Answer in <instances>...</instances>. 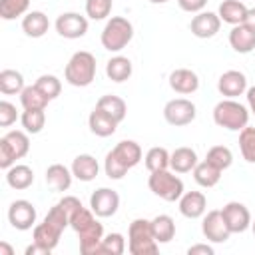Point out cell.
<instances>
[{
  "label": "cell",
  "mask_w": 255,
  "mask_h": 255,
  "mask_svg": "<svg viewBox=\"0 0 255 255\" xmlns=\"http://www.w3.org/2000/svg\"><path fill=\"white\" fill-rule=\"evenodd\" d=\"M88 126H90V131L96 133L98 137H108L116 131L118 122L112 116H108L106 112H102L100 108H94V112L88 118Z\"/></svg>",
  "instance_id": "cb8c5ba5"
},
{
  "label": "cell",
  "mask_w": 255,
  "mask_h": 255,
  "mask_svg": "<svg viewBox=\"0 0 255 255\" xmlns=\"http://www.w3.org/2000/svg\"><path fill=\"white\" fill-rule=\"evenodd\" d=\"M26 255H50V251L46 247H42V245H38V243L32 241V245L26 247Z\"/></svg>",
  "instance_id": "bcb514c9"
},
{
  "label": "cell",
  "mask_w": 255,
  "mask_h": 255,
  "mask_svg": "<svg viewBox=\"0 0 255 255\" xmlns=\"http://www.w3.org/2000/svg\"><path fill=\"white\" fill-rule=\"evenodd\" d=\"M207 209V199L201 191H185L179 197V213L187 219H197L205 213Z\"/></svg>",
  "instance_id": "ac0fdd59"
},
{
  "label": "cell",
  "mask_w": 255,
  "mask_h": 255,
  "mask_svg": "<svg viewBox=\"0 0 255 255\" xmlns=\"http://www.w3.org/2000/svg\"><path fill=\"white\" fill-rule=\"evenodd\" d=\"M159 243L153 237L151 221L147 219H133L128 229V251L131 255H155Z\"/></svg>",
  "instance_id": "5b68a950"
},
{
  "label": "cell",
  "mask_w": 255,
  "mask_h": 255,
  "mask_svg": "<svg viewBox=\"0 0 255 255\" xmlns=\"http://www.w3.org/2000/svg\"><path fill=\"white\" fill-rule=\"evenodd\" d=\"M151 231L157 243H169L175 235V223L169 215H157L151 219Z\"/></svg>",
  "instance_id": "4dcf8cb0"
},
{
  "label": "cell",
  "mask_w": 255,
  "mask_h": 255,
  "mask_svg": "<svg viewBox=\"0 0 255 255\" xmlns=\"http://www.w3.org/2000/svg\"><path fill=\"white\" fill-rule=\"evenodd\" d=\"M221 28V18L215 14V12H197L193 18H191V24H189V30L193 36L197 38H213Z\"/></svg>",
  "instance_id": "e0dca14e"
},
{
  "label": "cell",
  "mask_w": 255,
  "mask_h": 255,
  "mask_svg": "<svg viewBox=\"0 0 255 255\" xmlns=\"http://www.w3.org/2000/svg\"><path fill=\"white\" fill-rule=\"evenodd\" d=\"M6 183L12 189H28L34 183V171L30 165L24 163H14L12 167L6 169Z\"/></svg>",
  "instance_id": "d4e9b609"
},
{
  "label": "cell",
  "mask_w": 255,
  "mask_h": 255,
  "mask_svg": "<svg viewBox=\"0 0 255 255\" xmlns=\"http://www.w3.org/2000/svg\"><path fill=\"white\" fill-rule=\"evenodd\" d=\"M187 253L189 255H213V247L207 243H197V245H191Z\"/></svg>",
  "instance_id": "f6af8a7d"
},
{
  "label": "cell",
  "mask_w": 255,
  "mask_h": 255,
  "mask_svg": "<svg viewBox=\"0 0 255 255\" xmlns=\"http://www.w3.org/2000/svg\"><path fill=\"white\" fill-rule=\"evenodd\" d=\"M243 24L255 32V8H249V10H247V16H245Z\"/></svg>",
  "instance_id": "7dc6e473"
},
{
  "label": "cell",
  "mask_w": 255,
  "mask_h": 255,
  "mask_svg": "<svg viewBox=\"0 0 255 255\" xmlns=\"http://www.w3.org/2000/svg\"><path fill=\"white\" fill-rule=\"evenodd\" d=\"M16 118H18L16 106L10 104V102H6V100H2L0 102V126L2 128H8V126H12L16 122Z\"/></svg>",
  "instance_id": "b9f144b4"
},
{
  "label": "cell",
  "mask_w": 255,
  "mask_h": 255,
  "mask_svg": "<svg viewBox=\"0 0 255 255\" xmlns=\"http://www.w3.org/2000/svg\"><path fill=\"white\" fill-rule=\"evenodd\" d=\"M251 229H253V235H255V219L251 221Z\"/></svg>",
  "instance_id": "816d5d0a"
},
{
  "label": "cell",
  "mask_w": 255,
  "mask_h": 255,
  "mask_svg": "<svg viewBox=\"0 0 255 255\" xmlns=\"http://www.w3.org/2000/svg\"><path fill=\"white\" fill-rule=\"evenodd\" d=\"M30 151V139L24 131L14 129L2 135L0 139V167L8 169L16 163V159H22Z\"/></svg>",
  "instance_id": "ba28073f"
},
{
  "label": "cell",
  "mask_w": 255,
  "mask_h": 255,
  "mask_svg": "<svg viewBox=\"0 0 255 255\" xmlns=\"http://www.w3.org/2000/svg\"><path fill=\"white\" fill-rule=\"evenodd\" d=\"M48 28H50V20H48V16H46L44 12H40V10L28 12V14L24 16V20H22V30H24V34L30 36V38H42V36L48 32Z\"/></svg>",
  "instance_id": "4316f807"
},
{
  "label": "cell",
  "mask_w": 255,
  "mask_h": 255,
  "mask_svg": "<svg viewBox=\"0 0 255 255\" xmlns=\"http://www.w3.org/2000/svg\"><path fill=\"white\" fill-rule=\"evenodd\" d=\"M70 225V217L68 213L62 209L60 203H56L48 215L44 217V221L40 225L34 227V233H32V239L34 243L46 247L48 251H52L58 243H60V237H62V231Z\"/></svg>",
  "instance_id": "3957f363"
},
{
  "label": "cell",
  "mask_w": 255,
  "mask_h": 255,
  "mask_svg": "<svg viewBox=\"0 0 255 255\" xmlns=\"http://www.w3.org/2000/svg\"><path fill=\"white\" fill-rule=\"evenodd\" d=\"M197 165V153L195 149L183 145V147H175L169 153V167L177 173H187L193 171V167Z\"/></svg>",
  "instance_id": "603a6c76"
},
{
  "label": "cell",
  "mask_w": 255,
  "mask_h": 255,
  "mask_svg": "<svg viewBox=\"0 0 255 255\" xmlns=\"http://www.w3.org/2000/svg\"><path fill=\"white\" fill-rule=\"evenodd\" d=\"M221 215H223L227 227L231 229V233H243L251 227V213L239 201H229L227 205H223Z\"/></svg>",
  "instance_id": "9a60e30c"
},
{
  "label": "cell",
  "mask_w": 255,
  "mask_h": 255,
  "mask_svg": "<svg viewBox=\"0 0 255 255\" xmlns=\"http://www.w3.org/2000/svg\"><path fill=\"white\" fill-rule=\"evenodd\" d=\"M247 104H249V110L255 114V86L247 90Z\"/></svg>",
  "instance_id": "c3c4849f"
},
{
  "label": "cell",
  "mask_w": 255,
  "mask_h": 255,
  "mask_svg": "<svg viewBox=\"0 0 255 255\" xmlns=\"http://www.w3.org/2000/svg\"><path fill=\"white\" fill-rule=\"evenodd\" d=\"M96 108H100L102 112H106L108 116H112L118 124L124 122V118H126V114H128V106H126V102H124L120 96H112V94L102 96V98L98 100Z\"/></svg>",
  "instance_id": "f1b7e54d"
},
{
  "label": "cell",
  "mask_w": 255,
  "mask_h": 255,
  "mask_svg": "<svg viewBox=\"0 0 255 255\" xmlns=\"http://www.w3.org/2000/svg\"><path fill=\"white\" fill-rule=\"evenodd\" d=\"M64 78L70 86H76V88L90 86L96 78V58H94V54L86 52V50L76 52L66 64Z\"/></svg>",
  "instance_id": "277c9868"
},
{
  "label": "cell",
  "mask_w": 255,
  "mask_h": 255,
  "mask_svg": "<svg viewBox=\"0 0 255 255\" xmlns=\"http://www.w3.org/2000/svg\"><path fill=\"white\" fill-rule=\"evenodd\" d=\"M179 8L185 12H201L207 4V0H177Z\"/></svg>",
  "instance_id": "ee69618b"
},
{
  "label": "cell",
  "mask_w": 255,
  "mask_h": 255,
  "mask_svg": "<svg viewBox=\"0 0 255 255\" xmlns=\"http://www.w3.org/2000/svg\"><path fill=\"white\" fill-rule=\"evenodd\" d=\"M141 161V147L133 139L120 141L112 151L106 153L104 159V171L110 179H122L131 167H135Z\"/></svg>",
  "instance_id": "7a4b0ae2"
},
{
  "label": "cell",
  "mask_w": 255,
  "mask_h": 255,
  "mask_svg": "<svg viewBox=\"0 0 255 255\" xmlns=\"http://www.w3.org/2000/svg\"><path fill=\"white\" fill-rule=\"evenodd\" d=\"M193 177L201 187H213L221 179V169L211 165L207 159L205 161H197V165L193 167Z\"/></svg>",
  "instance_id": "f546056e"
},
{
  "label": "cell",
  "mask_w": 255,
  "mask_h": 255,
  "mask_svg": "<svg viewBox=\"0 0 255 255\" xmlns=\"http://www.w3.org/2000/svg\"><path fill=\"white\" fill-rule=\"evenodd\" d=\"M72 177H74L72 169H68L62 163H52L46 169V183L52 191H68L72 185Z\"/></svg>",
  "instance_id": "7402d4cb"
},
{
  "label": "cell",
  "mask_w": 255,
  "mask_h": 255,
  "mask_svg": "<svg viewBox=\"0 0 255 255\" xmlns=\"http://www.w3.org/2000/svg\"><path fill=\"white\" fill-rule=\"evenodd\" d=\"M34 86H36L48 100H56V98L60 96V92H62V82H60L56 76H52V74L40 76Z\"/></svg>",
  "instance_id": "74e56055"
},
{
  "label": "cell",
  "mask_w": 255,
  "mask_h": 255,
  "mask_svg": "<svg viewBox=\"0 0 255 255\" xmlns=\"http://www.w3.org/2000/svg\"><path fill=\"white\" fill-rule=\"evenodd\" d=\"M205 159H207L211 165H215L217 169L223 171V169H227V167L233 163V153H231V149L225 147V145H213V147H209Z\"/></svg>",
  "instance_id": "d590c367"
},
{
  "label": "cell",
  "mask_w": 255,
  "mask_h": 255,
  "mask_svg": "<svg viewBox=\"0 0 255 255\" xmlns=\"http://www.w3.org/2000/svg\"><path fill=\"white\" fill-rule=\"evenodd\" d=\"M229 44L237 54H249L255 50V32L245 24H237L229 32Z\"/></svg>",
  "instance_id": "ffe728a7"
},
{
  "label": "cell",
  "mask_w": 255,
  "mask_h": 255,
  "mask_svg": "<svg viewBox=\"0 0 255 255\" xmlns=\"http://www.w3.org/2000/svg\"><path fill=\"white\" fill-rule=\"evenodd\" d=\"M133 38V26L128 18L124 16H112L104 30H102V46L108 50V52H120L124 50Z\"/></svg>",
  "instance_id": "52a82bcc"
},
{
  "label": "cell",
  "mask_w": 255,
  "mask_h": 255,
  "mask_svg": "<svg viewBox=\"0 0 255 255\" xmlns=\"http://www.w3.org/2000/svg\"><path fill=\"white\" fill-rule=\"evenodd\" d=\"M56 32L68 40L82 38L88 32V18L78 12H64L56 18Z\"/></svg>",
  "instance_id": "8fae6325"
},
{
  "label": "cell",
  "mask_w": 255,
  "mask_h": 255,
  "mask_svg": "<svg viewBox=\"0 0 255 255\" xmlns=\"http://www.w3.org/2000/svg\"><path fill=\"white\" fill-rule=\"evenodd\" d=\"M201 231H203L205 239L211 243H225L231 235V229L227 227V223L221 215V209L207 211V215L201 221Z\"/></svg>",
  "instance_id": "7c38bea8"
},
{
  "label": "cell",
  "mask_w": 255,
  "mask_h": 255,
  "mask_svg": "<svg viewBox=\"0 0 255 255\" xmlns=\"http://www.w3.org/2000/svg\"><path fill=\"white\" fill-rule=\"evenodd\" d=\"M98 171H100L98 159L94 155H90V153H80L72 161V173L80 181H92V179H96Z\"/></svg>",
  "instance_id": "44dd1931"
},
{
  "label": "cell",
  "mask_w": 255,
  "mask_h": 255,
  "mask_svg": "<svg viewBox=\"0 0 255 255\" xmlns=\"http://www.w3.org/2000/svg\"><path fill=\"white\" fill-rule=\"evenodd\" d=\"M120 207V195L116 189L100 187L90 195V209L98 217H112Z\"/></svg>",
  "instance_id": "4fadbf2b"
},
{
  "label": "cell",
  "mask_w": 255,
  "mask_h": 255,
  "mask_svg": "<svg viewBox=\"0 0 255 255\" xmlns=\"http://www.w3.org/2000/svg\"><path fill=\"white\" fill-rule=\"evenodd\" d=\"M100 251L106 253V255H122L126 251V239H124V235L122 233H108L102 239Z\"/></svg>",
  "instance_id": "ab89813d"
},
{
  "label": "cell",
  "mask_w": 255,
  "mask_h": 255,
  "mask_svg": "<svg viewBox=\"0 0 255 255\" xmlns=\"http://www.w3.org/2000/svg\"><path fill=\"white\" fill-rule=\"evenodd\" d=\"M147 185H149L151 193L163 201H179V197L183 195V181L167 169L151 171Z\"/></svg>",
  "instance_id": "9c48e42d"
},
{
  "label": "cell",
  "mask_w": 255,
  "mask_h": 255,
  "mask_svg": "<svg viewBox=\"0 0 255 255\" xmlns=\"http://www.w3.org/2000/svg\"><path fill=\"white\" fill-rule=\"evenodd\" d=\"M8 221L14 229L26 231L36 223V207L26 199H16L8 207Z\"/></svg>",
  "instance_id": "5bb4252c"
},
{
  "label": "cell",
  "mask_w": 255,
  "mask_h": 255,
  "mask_svg": "<svg viewBox=\"0 0 255 255\" xmlns=\"http://www.w3.org/2000/svg\"><path fill=\"white\" fill-rule=\"evenodd\" d=\"M169 88L177 94H193L199 88V78L193 70L177 68L169 74Z\"/></svg>",
  "instance_id": "d6986e66"
},
{
  "label": "cell",
  "mask_w": 255,
  "mask_h": 255,
  "mask_svg": "<svg viewBox=\"0 0 255 255\" xmlns=\"http://www.w3.org/2000/svg\"><path fill=\"white\" fill-rule=\"evenodd\" d=\"M58 203H60V205H62V209L68 213V217H72V215L82 207V201H80L78 197H74V195H64Z\"/></svg>",
  "instance_id": "7bdbcfd3"
},
{
  "label": "cell",
  "mask_w": 255,
  "mask_h": 255,
  "mask_svg": "<svg viewBox=\"0 0 255 255\" xmlns=\"http://www.w3.org/2000/svg\"><path fill=\"white\" fill-rule=\"evenodd\" d=\"M114 0H86V14L92 20H104L110 16Z\"/></svg>",
  "instance_id": "60d3db41"
},
{
  "label": "cell",
  "mask_w": 255,
  "mask_h": 255,
  "mask_svg": "<svg viewBox=\"0 0 255 255\" xmlns=\"http://www.w3.org/2000/svg\"><path fill=\"white\" fill-rule=\"evenodd\" d=\"M143 161H145V167L149 169V173L151 171H159V169H167L169 167V151L165 147L155 145L145 153Z\"/></svg>",
  "instance_id": "836d02e7"
},
{
  "label": "cell",
  "mask_w": 255,
  "mask_h": 255,
  "mask_svg": "<svg viewBox=\"0 0 255 255\" xmlns=\"http://www.w3.org/2000/svg\"><path fill=\"white\" fill-rule=\"evenodd\" d=\"M20 122L28 133H40L42 128L46 126V114L44 110H24Z\"/></svg>",
  "instance_id": "e575fe53"
},
{
  "label": "cell",
  "mask_w": 255,
  "mask_h": 255,
  "mask_svg": "<svg viewBox=\"0 0 255 255\" xmlns=\"http://www.w3.org/2000/svg\"><path fill=\"white\" fill-rule=\"evenodd\" d=\"M0 255H14V249L8 245V243H0Z\"/></svg>",
  "instance_id": "681fc988"
},
{
  "label": "cell",
  "mask_w": 255,
  "mask_h": 255,
  "mask_svg": "<svg viewBox=\"0 0 255 255\" xmlns=\"http://www.w3.org/2000/svg\"><path fill=\"white\" fill-rule=\"evenodd\" d=\"M30 0H0V16L4 20H14L26 14Z\"/></svg>",
  "instance_id": "f35d334b"
},
{
  "label": "cell",
  "mask_w": 255,
  "mask_h": 255,
  "mask_svg": "<svg viewBox=\"0 0 255 255\" xmlns=\"http://www.w3.org/2000/svg\"><path fill=\"white\" fill-rule=\"evenodd\" d=\"M131 72H133L131 62H129V58H126V56H114V58H110L108 64H106V74H108V78H110L112 82H118V84L129 80Z\"/></svg>",
  "instance_id": "83f0119b"
},
{
  "label": "cell",
  "mask_w": 255,
  "mask_h": 255,
  "mask_svg": "<svg viewBox=\"0 0 255 255\" xmlns=\"http://www.w3.org/2000/svg\"><path fill=\"white\" fill-rule=\"evenodd\" d=\"M149 2H151V4H165L167 0H149Z\"/></svg>",
  "instance_id": "f907efd6"
},
{
  "label": "cell",
  "mask_w": 255,
  "mask_h": 255,
  "mask_svg": "<svg viewBox=\"0 0 255 255\" xmlns=\"http://www.w3.org/2000/svg\"><path fill=\"white\" fill-rule=\"evenodd\" d=\"M98 215L84 205L70 217V227L80 237V251L84 255H102V239H104V225L96 219Z\"/></svg>",
  "instance_id": "6da1fadb"
},
{
  "label": "cell",
  "mask_w": 255,
  "mask_h": 255,
  "mask_svg": "<svg viewBox=\"0 0 255 255\" xmlns=\"http://www.w3.org/2000/svg\"><path fill=\"white\" fill-rule=\"evenodd\" d=\"M48 102L50 100L36 86H26L20 92V104H22L24 110H46Z\"/></svg>",
  "instance_id": "1f68e13d"
},
{
  "label": "cell",
  "mask_w": 255,
  "mask_h": 255,
  "mask_svg": "<svg viewBox=\"0 0 255 255\" xmlns=\"http://www.w3.org/2000/svg\"><path fill=\"white\" fill-rule=\"evenodd\" d=\"M217 90L225 98H237L247 92V78L239 70H227L217 80Z\"/></svg>",
  "instance_id": "2e32d148"
},
{
  "label": "cell",
  "mask_w": 255,
  "mask_h": 255,
  "mask_svg": "<svg viewBox=\"0 0 255 255\" xmlns=\"http://www.w3.org/2000/svg\"><path fill=\"white\" fill-rule=\"evenodd\" d=\"M213 122L219 128H225L231 131H241L249 122V112L243 104L235 102L233 98H225L213 108Z\"/></svg>",
  "instance_id": "8992f818"
},
{
  "label": "cell",
  "mask_w": 255,
  "mask_h": 255,
  "mask_svg": "<svg viewBox=\"0 0 255 255\" xmlns=\"http://www.w3.org/2000/svg\"><path fill=\"white\" fill-rule=\"evenodd\" d=\"M239 149L245 161L255 163V128L245 126L239 131Z\"/></svg>",
  "instance_id": "8d00e7d4"
},
{
  "label": "cell",
  "mask_w": 255,
  "mask_h": 255,
  "mask_svg": "<svg viewBox=\"0 0 255 255\" xmlns=\"http://www.w3.org/2000/svg\"><path fill=\"white\" fill-rule=\"evenodd\" d=\"M195 104L185 100V98H175V100H169L163 108V118L169 126H175V128H181V126H187L195 120Z\"/></svg>",
  "instance_id": "30bf717a"
},
{
  "label": "cell",
  "mask_w": 255,
  "mask_h": 255,
  "mask_svg": "<svg viewBox=\"0 0 255 255\" xmlns=\"http://www.w3.org/2000/svg\"><path fill=\"white\" fill-rule=\"evenodd\" d=\"M247 10L249 8L241 0H223L219 4L217 16L221 18V22H227L231 26H237V24H243V20L247 16Z\"/></svg>",
  "instance_id": "484cf974"
},
{
  "label": "cell",
  "mask_w": 255,
  "mask_h": 255,
  "mask_svg": "<svg viewBox=\"0 0 255 255\" xmlns=\"http://www.w3.org/2000/svg\"><path fill=\"white\" fill-rule=\"evenodd\" d=\"M24 76L16 70H2L0 72V92L10 96V94H20L24 90Z\"/></svg>",
  "instance_id": "d6a6232c"
}]
</instances>
